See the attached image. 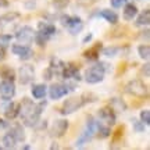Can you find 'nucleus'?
Listing matches in <instances>:
<instances>
[{
  "instance_id": "f257e3e1",
  "label": "nucleus",
  "mask_w": 150,
  "mask_h": 150,
  "mask_svg": "<svg viewBox=\"0 0 150 150\" xmlns=\"http://www.w3.org/2000/svg\"><path fill=\"white\" fill-rule=\"evenodd\" d=\"M45 107H46V102H40L39 104H35L31 99L24 97L22 102L20 103L18 115L24 120L27 127H35L40 121V114Z\"/></svg>"
},
{
  "instance_id": "f03ea898",
  "label": "nucleus",
  "mask_w": 150,
  "mask_h": 150,
  "mask_svg": "<svg viewBox=\"0 0 150 150\" xmlns=\"http://www.w3.org/2000/svg\"><path fill=\"white\" fill-rule=\"evenodd\" d=\"M97 127H99V121H96L92 115H88V118H86V128H85V131L81 134L79 138L76 139L75 147L79 149V147H83L86 143H89L92 140V138L96 135Z\"/></svg>"
},
{
  "instance_id": "7ed1b4c3",
  "label": "nucleus",
  "mask_w": 150,
  "mask_h": 150,
  "mask_svg": "<svg viewBox=\"0 0 150 150\" xmlns=\"http://www.w3.org/2000/svg\"><path fill=\"white\" fill-rule=\"evenodd\" d=\"M106 63H97V64L89 67L88 70L85 71V81L91 85H95V83H99L104 79V74H106Z\"/></svg>"
},
{
  "instance_id": "20e7f679",
  "label": "nucleus",
  "mask_w": 150,
  "mask_h": 150,
  "mask_svg": "<svg viewBox=\"0 0 150 150\" xmlns=\"http://www.w3.org/2000/svg\"><path fill=\"white\" fill-rule=\"evenodd\" d=\"M60 22L68 29V32H70L71 35L79 33L81 31H82V28H83L82 20L76 16H67V14H65V16H61L60 17Z\"/></svg>"
},
{
  "instance_id": "39448f33",
  "label": "nucleus",
  "mask_w": 150,
  "mask_h": 150,
  "mask_svg": "<svg viewBox=\"0 0 150 150\" xmlns=\"http://www.w3.org/2000/svg\"><path fill=\"white\" fill-rule=\"evenodd\" d=\"M125 91H127V93L138 97V99H143V97L147 96V86L140 79L129 81L125 86Z\"/></svg>"
},
{
  "instance_id": "423d86ee",
  "label": "nucleus",
  "mask_w": 150,
  "mask_h": 150,
  "mask_svg": "<svg viewBox=\"0 0 150 150\" xmlns=\"http://www.w3.org/2000/svg\"><path fill=\"white\" fill-rule=\"evenodd\" d=\"M82 106H85V103L82 100V97H70V99H67L64 102V104L61 106V110L60 112L63 114V115H68V114H72L75 112L76 110H79Z\"/></svg>"
},
{
  "instance_id": "0eeeda50",
  "label": "nucleus",
  "mask_w": 150,
  "mask_h": 150,
  "mask_svg": "<svg viewBox=\"0 0 150 150\" xmlns=\"http://www.w3.org/2000/svg\"><path fill=\"white\" fill-rule=\"evenodd\" d=\"M33 36H35V31H33L32 27H29V25H24L21 27L16 33V38L18 43H21V45H27L29 46L33 40Z\"/></svg>"
},
{
  "instance_id": "6e6552de",
  "label": "nucleus",
  "mask_w": 150,
  "mask_h": 150,
  "mask_svg": "<svg viewBox=\"0 0 150 150\" xmlns=\"http://www.w3.org/2000/svg\"><path fill=\"white\" fill-rule=\"evenodd\" d=\"M16 95V85L14 81L3 79L0 82V97L3 100H10Z\"/></svg>"
},
{
  "instance_id": "1a4fd4ad",
  "label": "nucleus",
  "mask_w": 150,
  "mask_h": 150,
  "mask_svg": "<svg viewBox=\"0 0 150 150\" xmlns=\"http://www.w3.org/2000/svg\"><path fill=\"white\" fill-rule=\"evenodd\" d=\"M68 131V121L67 120H57L50 128V136L52 138H63Z\"/></svg>"
},
{
  "instance_id": "9d476101",
  "label": "nucleus",
  "mask_w": 150,
  "mask_h": 150,
  "mask_svg": "<svg viewBox=\"0 0 150 150\" xmlns=\"http://www.w3.org/2000/svg\"><path fill=\"white\" fill-rule=\"evenodd\" d=\"M11 52L13 54H16L17 57H20L21 60H29L33 57V50L29 46L27 45H21V43H18V45H13V47H11Z\"/></svg>"
},
{
  "instance_id": "9b49d317",
  "label": "nucleus",
  "mask_w": 150,
  "mask_h": 150,
  "mask_svg": "<svg viewBox=\"0 0 150 150\" xmlns=\"http://www.w3.org/2000/svg\"><path fill=\"white\" fill-rule=\"evenodd\" d=\"M33 76H35V68L31 64H24L20 68V76H18L20 83L27 85L33 79Z\"/></svg>"
},
{
  "instance_id": "f8f14e48",
  "label": "nucleus",
  "mask_w": 150,
  "mask_h": 150,
  "mask_svg": "<svg viewBox=\"0 0 150 150\" xmlns=\"http://www.w3.org/2000/svg\"><path fill=\"white\" fill-rule=\"evenodd\" d=\"M61 76L64 79H79V64L70 63V64L64 65V68L61 71Z\"/></svg>"
},
{
  "instance_id": "ddd939ff",
  "label": "nucleus",
  "mask_w": 150,
  "mask_h": 150,
  "mask_svg": "<svg viewBox=\"0 0 150 150\" xmlns=\"http://www.w3.org/2000/svg\"><path fill=\"white\" fill-rule=\"evenodd\" d=\"M68 89H67V85H63V83H53V85L49 88V96L53 100H59L63 96H65L68 93Z\"/></svg>"
},
{
  "instance_id": "4468645a",
  "label": "nucleus",
  "mask_w": 150,
  "mask_h": 150,
  "mask_svg": "<svg viewBox=\"0 0 150 150\" xmlns=\"http://www.w3.org/2000/svg\"><path fill=\"white\" fill-rule=\"evenodd\" d=\"M115 111L112 110L110 106H106V107H103L99 110V118L102 120L103 122H106L107 125H114L115 124Z\"/></svg>"
},
{
  "instance_id": "2eb2a0df",
  "label": "nucleus",
  "mask_w": 150,
  "mask_h": 150,
  "mask_svg": "<svg viewBox=\"0 0 150 150\" xmlns=\"http://www.w3.org/2000/svg\"><path fill=\"white\" fill-rule=\"evenodd\" d=\"M102 49H103V43L97 42V43H95L92 47L85 50V52L82 53V56H83L86 60H89V61H96V60H99V56H100Z\"/></svg>"
},
{
  "instance_id": "dca6fc26",
  "label": "nucleus",
  "mask_w": 150,
  "mask_h": 150,
  "mask_svg": "<svg viewBox=\"0 0 150 150\" xmlns=\"http://www.w3.org/2000/svg\"><path fill=\"white\" fill-rule=\"evenodd\" d=\"M20 17H21V14L17 11H8L3 16H0V28H6L11 24H14L16 21L20 20Z\"/></svg>"
},
{
  "instance_id": "f3484780",
  "label": "nucleus",
  "mask_w": 150,
  "mask_h": 150,
  "mask_svg": "<svg viewBox=\"0 0 150 150\" xmlns=\"http://www.w3.org/2000/svg\"><path fill=\"white\" fill-rule=\"evenodd\" d=\"M138 16V7L132 3H125L122 11V18L125 21H132L135 17Z\"/></svg>"
},
{
  "instance_id": "a211bd4d",
  "label": "nucleus",
  "mask_w": 150,
  "mask_h": 150,
  "mask_svg": "<svg viewBox=\"0 0 150 150\" xmlns=\"http://www.w3.org/2000/svg\"><path fill=\"white\" fill-rule=\"evenodd\" d=\"M18 111H20V103L11 102L4 110V115L7 120H14L18 117Z\"/></svg>"
},
{
  "instance_id": "6ab92c4d",
  "label": "nucleus",
  "mask_w": 150,
  "mask_h": 150,
  "mask_svg": "<svg viewBox=\"0 0 150 150\" xmlns=\"http://www.w3.org/2000/svg\"><path fill=\"white\" fill-rule=\"evenodd\" d=\"M99 17H102V18H104L107 22H110V24H112V25H115L118 22V14L117 13H114L112 10H108V8H104V10H102L99 14H97Z\"/></svg>"
},
{
  "instance_id": "aec40b11",
  "label": "nucleus",
  "mask_w": 150,
  "mask_h": 150,
  "mask_svg": "<svg viewBox=\"0 0 150 150\" xmlns=\"http://www.w3.org/2000/svg\"><path fill=\"white\" fill-rule=\"evenodd\" d=\"M65 63L64 61H61L60 59H57V57H52L50 59V70L53 71L54 75H61V71H63V68H64Z\"/></svg>"
},
{
  "instance_id": "412c9836",
  "label": "nucleus",
  "mask_w": 150,
  "mask_h": 150,
  "mask_svg": "<svg viewBox=\"0 0 150 150\" xmlns=\"http://www.w3.org/2000/svg\"><path fill=\"white\" fill-rule=\"evenodd\" d=\"M38 28H39V32L45 33V35H47L49 38H52L56 33V27H54L53 24H50V22H39L38 24Z\"/></svg>"
},
{
  "instance_id": "4be33fe9",
  "label": "nucleus",
  "mask_w": 150,
  "mask_h": 150,
  "mask_svg": "<svg viewBox=\"0 0 150 150\" xmlns=\"http://www.w3.org/2000/svg\"><path fill=\"white\" fill-rule=\"evenodd\" d=\"M14 138L17 139V142H24L25 140V132H24V128H22L20 124H16V125H13L8 131Z\"/></svg>"
},
{
  "instance_id": "5701e85b",
  "label": "nucleus",
  "mask_w": 150,
  "mask_h": 150,
  "mask_svg": "<svg viewBox=\"0 0 150 150\" xmlns=\"http://www.w3.org/2000/svg\"><path fill=\"white\" fill-rule=\"evenodd\" d=\"M0 76L3 79H16V71L11 68L10 65H0Z\"/></svg>"
},
{
  "instance_id": "b1692460",
  "label": "nucleus",
  "mask_w": 150,
  "mask_h": 150,
  "mask_svg": "<svg viewBox=\"0 0 150 150\" xmlns=\"http://www.w3.org/2000/svg\"><path fill=\"white\" fill-rule=\"evenodd\" d=\"M110 107L114 110V111H125L127 110V104L122 99H118V97H112L110 100Z\"/></svg>"
},
{
  "instance_id": "393cba45",
  "label": "nucleus",
  "mask_w": 150,
  "mask_h": 150,
  "mask_svg": "<svg viewBox=\"0 0 150 150\" xmlns=\"http://www.w3.org/2000/svg\"><path fill=\"white\" fill-rule=\"evenodd\" d=\"M46 93H47V88H46V85H43V83L35 85L32 88V96L35 99H45Z\"/></svg>"
},
{
  "instance_id": "a878e982",
  "label": "nucleus",
  "mask_w": 150,
  "mask_h": 150,
  "mask_svg": "<svg viewBox=\"0 0 150 150\" xmlns=\"http://www.w3.org/2000/svg\"><path fill=\"white\" fill-rule=\"evenodd\" d=\"M1 143H3V147H4V149H14L17 145V139L8 132V134H6L4 136L1 138Z\"/></svg>"
},
{
  "instance_id": "bb28decb",
  "label": "nucleus",
  "mask_w": 150,
  "mask_h": 150,
  "mask_svg": "<svg viewBox=\"0 0 150 150\" xmlns=\"http://www.w3.org/2000/svg\"><path fill=\"white\" fill-rule=\"evenodd\" d=\"M111 135V129H110V125H102L99 122V127H97V131H96V136L99 139H106Z\"/></svg>"
},
{
  "instance_id": "cd10ccee",
  "label": "nucleus",
  "mask_w": 150,
  "mask_h": 150,
  "mask_svg": "<svg viewBox=\"0 0 150 150\" xmlns=\"http://www.w3.org/2000/svg\"><path fill=\"white\" fill-rule=\"evenodd\" d=\"M150 24V10L149 8H146L139 17H138V20H136V25H149Z\"/></svg>"
},
{
  "instance_id": "c85d7f7f",
  "label": "nucleus",
  "mask_w": 150,
  "mask_h": 150,
  "mask_svg": "<svg viewBox=\"0 0 150 150\" xmlns=\"http://www.w3.org/2000/svg\"><path fill=\"white\" fill-rule=\"evenodd\" d=\"M128 49V47H125ZM122 47H120V46H110V47H106V49H102V52L104 56H107V57H112V56H117L120 52L122 53Z\"/></svg>"
},
{
  "instance_id": "c756f323",
  "label": "nucleus",
  "mask_w": 150,
  "mask_h": 150,
  "mask_svg": "<svg viewBox=\"0 0 150 150\" xmlns=\"http://www.w3.org/2000/svg\"><path fill=\"white\" fill-rule=\"evenodd\" d=\"M33 39H35V42H36L38 46H45L50 38H49L47 35H45V33H42V32H39V31H38V32H35Z\"/></svg>"
},
{
  "instance_id": "7c9ffc66",
  "label": "nucleus",
  "mask_w": 150,
  "mask_h": 150,
  "mask_svg": "<svg viewBox=\"0 0 150 150\" xmlns=\"http://www.w3.org/2000/svg\"><path fill=\"white\" fill-rule=\"evenodd\" d=\"M138 53H139L140 59L149 60V57H150V46L149 45H140L139 47H138Z\"/></svg>"
},
{
  "instance_id": "2f4dec72",
  "label": "nucleus",
  "mask_w": 150,
  "mask_h": 150,
  "mask_svg": "<svg viewBox=\"0 0 150 150\" xmlns=\"http://www.w3.org/2000/svg\"><path fill=\"white\" fill-rule=\"evenodd\" d=\"M132 124H134L135 132H138V134H142V132H145V124L142 122V121L136 120V118H132Z\"/></svg>"
},
{
  "instance_id": "473e14b6",
  "label": "nucleus",
  "mask_w": 150,
  "mask_h": 150,
  "mask_svg": "<svg viewBox=\"0 0 150 150\" xmlns=\"http://www.w3.org/2000/svg\"><path fill=\"white\" fill-rule=\"evenodd\" d=\"M52 3H53V6L57 10H63V8H65L67 6L70 4V0H52Z\"/></svg>"
},
{
  "instance_id": "72a5a7b5",
  "label": "nucleus",
  "mask_w": 150,
  "mask_h": 150,
  "mask_svg": "<svg viewBox=\"0 0 150 150\" xmlns=\"http://www.w3.org/2000/svg\"><path fill=\"white\" fill-rule=\"evenodd\" d=\"M11 39H13L11 35H7V33H0V46H3V47L8 46L10 42H11Z\"/></svg>"
},
{
  "instance_id": "f704fd0d",
  "label": "nucleus",
  "mask_w": 150,
  "mask_h": 150,
  "mask_svg": "<svg viewBox=\"0 0 150 150\" xmlns=\"http://www.w3.org/2000/svg\"><path fill=\"white\" fill-rule=\"evenodd\" d=\"M122 135H124V127H118L117 131L112 134V143H117L118 140H121V138H122Z\"/></svg>"
},
{
  "instance_id": "c9c22d12",
  "label": "nucleus",
  "mask_w": 150,
  "mask_h": 150,
  "mask_svg": "<svg viewBox=\"0 0 150 150\" xmlns=\"http://www.w3.org/2000/svg\"><path fill=\"white\" fill-rule=\"evenodd\" d=\"M140 121L145 124V125H149L150 124V111L149 110H143V111H140Z\"/></svg>"
},
{
  "instance_id": "e433bc0d",
  "label": "nucleus",
  "mask_w": 150,
  "mask_h": 150,
  "mask_svg": "<svg viewBox=\"0 0 150 150\" xmlns=\"http://www.w3.org/2000/svg\"><path fill=\"white\" fill-rule=\"evenodd\" d=\"M96 1H99V0H76V4L81 6V7H91Z\"/></svg>"
},
{
  "instance_id": "4c0bfd02",
  "label": "nucleus",
  "mask_w": 150,
  "mask_h": 150,
  "mask_svg": "<svg viewBox=\"0 0 150 150\" xmlns=\"http://www.w3.org/2000/svg\"><path fill=\"white\" fill-rule=\"evenodd\" d=\"M124 29H127L125 27H121V28H117V29H114L112 32H115V33H110L108 36H111V38H120V36H124Z\"/></svg>"
},
{
  "instance_id": "58836bf2",
  "label": "nucleus",
  "mask_w": 150,
  "mask_h": 150,
  "mask_svg": "<svg viewBox=\"0 0 150 150\" xmlns=\"http://www.w3.org/2000/svg\"><path fill=\"white\" fill-rule=\"evenodd\" d=\"M110 3H111V6L114 8H120L121 6H124L127 3V0H110Z\"/></svg>"
},
{
  "instance_id": "ea45409f",
  "label": "nucleus",
  "mask_w": 150,
  "mask_h": 150,
  "mask_svg": "<svg viewBox=\"0 0 150 150\" xmlns=\"http://www.w3.org/2000/svg\"><path fill=\"white\" fill-rule=\"evenodd\" d=\"M53 76H54V74H53V71L50 70V68H46V70L43 71V78H45L46 81H50Z\"/></svg>"
},
{
  "instance_id": "a19ab883",
  "label": "nucleus",
  "mask_w": 150,
  "mask_h": 150,
  "mask_svg": "<svg viewBox=\"0 0 150 150\" xmlns=\"http://www.w3.org/2000/svg\"><path fill=\"white\" fill-rule=\"evenodd\" d=\"M142 75H145L146 78L150 76V64L149 63H146V64L143 65V68H142Z\"/></svg>"
},
{
  "instance_id": "79ce46f5",
  "label": "nucleus",
  "mask_w": 150,
  "mask_h": 150,
  "mask_svg": "<svg viewBox=\"0 0 150 150\" xmlns=\"http://www.w3.org/2000/svg\"><path fill=\"white\" fill-rule=\"evenodd\" d=\"M143 36H145L146 42H147V40H149V29H146V31H142V32L138 35V38H139V39H143Z\"/></svg>"
},
{
  "instance_id": "37998d69",
  "label": "nucleus",
  "mask_w": 150,
  "mask_h": 150,
  "mask_svg": "<svg viewBox=\"0 0 150 150\" xmlns=\"http://www.w3.org/2000/svg\"><path fill=\"white\" fill-rule=\"evenodd\" d=\"M4 57H6V47L0 46V61L4 60Z\"/></svg>"
},
{
  "instance_id": "c03bdc74",
  "label": "nucleus",
  "mask_w": 150,
  "mask_h": 150,
  "mask_svg": "<svg viewBox=\"0 0 150 150\" xmlns=\"http://www.w3.org/2000/svg\"><path fill=\"white\" fill-rule=\"evenodd\" d=\"M92 40V33H89V35H86L85 38H83V40H82V43H88Z\"/></svg>"
},
{
  "instance_id": "a18cd8bd",
  "label": "nucleus",
  "mask_w": 150,
  "mask_h": 150,
  "mask_svg": "<svg viewBox=\"0 0 150 150\" xmlns=\"http://www.w3.org/2000/svg\"><path fill=\"white\" fill-rule=\"evenodd\" d=\"M0 7H8V1L7 0H0Z\"/></svg>"
},
{
  "instance_id": "49530a36",
  "label": "nucleus",
  "mask_w": 150,
  "mask_h": 150,
  "mask_svg": "<svg viewBox=\"0 0 150 150\" xmlns=\"http://www.w3.org/2000/svg\"><path fill=\"white\" fill-rule=\"evenodd\" d=\"M50 149H59V145H57V143H53V145L50 146Z\"/></svg>"
},
{
  "instance_id": "de8ad7c7",
  "label": "nucleus",
  "mask_w": 150,
  "mask_h": 150,
  "mask_svg": "<svg viewBox=\"0 0 150 150\" xmlns=\"http://www.w3.org/2000/svg\"><path fill=\"white\" fill-rule=\"evenodd\" d=\"M0 125H3V121H1V120H0Z\"/></svg>"
},
{
  "instance_id": "09e8293b",
  "label": "nucleus",
  "mask_w": 150,
  "mask_h": 150,
  "mask_svg": "<svg viewBox=\"0 0 150 150\" xmlns=\"http://www.w3.org/2000/svg\"><path fill=\"white\" fill-rule=\"evenodd\" d=\"M0 149H1V146H0Z\"/></svg>"
}]
</instances>
